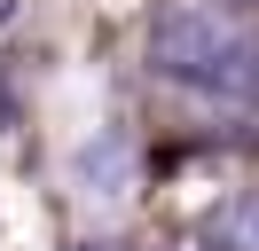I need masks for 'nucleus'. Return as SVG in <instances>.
<instances>
[{
	"instance_id": "f257e3e1",
	"label": "nucleus",
	"mask_w": 259,
	"mask_h": 251,
	"mask_svg": "<svg viewBox=\"0 0 259 251\" xmlns=\"http://www.w3.org/2000/svg\"><path fill=\"white\" fill-rule=\"evenodd\" d=\"M149 71L212 102L259 94V24L236 0H165L149 16Z\"/></svg>"
},
{
	"instance_id": "39448f33",
	"label": "nucleus",
	"mask_w": 259,
	"mask_h": 251,
	"mask_svg": "<svg viewBox=\"0 0 259 251\" xmlns=\"http://www.w3.org/2000/svg\"><path fill=\"white\" fill-rule=\"evenodd\" d=\"M181 251H212V243H181Z\"/></svg>"
},
{
	"instance_id": "7ed1b4c3",
	"label": "nucleus",
	"mask_w": 259,
	"mask_h": 251,
	"mask_svg": "<svg viewBox=\"0 0 259 251\" xmlns=\"http://www.w3.org/2000/svg\"><path fill=\"white\" fill-rule=\"evenodd\" d=\"M8 126H16V94L0 87V134H8Z\"/></svg>"
},
{
	"instance_id": "f03ea898",
	"label": "nucleus",
	"mask_w": 259,
	"mask_h": 251,
	"mask_svg": "<svg viewBox=\"0 0 259 251\" xmlns=\"http://www.w3.org/2000/svg\"><path fill=\"white\" fill-rule=\"evenodd\" d=\"M204 243L212 251H259V196H228L204 212Z\"/></svg>"
},
{
	"instance_id": "20e7f679",
	"label": "nucleus",
	"mask_w": 259,
	"mask_h": 251,
	"mask_svg": "<svg viewBox=\"0 0 259 251\" xmlns=\"http://www.w3.org/2000/svg\"><path fill=\"white\" fill-rule=\"evenodd\" d=\"M8 16H16V0H0V24H8Z\"/></svg>"
}]
</instances>
